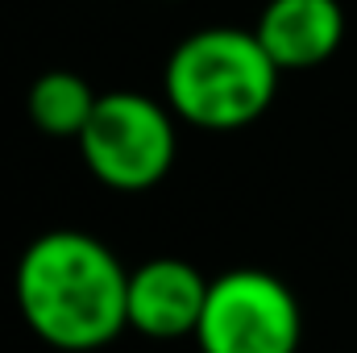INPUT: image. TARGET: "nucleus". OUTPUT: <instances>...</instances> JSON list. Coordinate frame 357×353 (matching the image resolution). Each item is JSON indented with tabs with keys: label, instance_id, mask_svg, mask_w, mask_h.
Wrapping results in <instances>:
<instances>
[{
	"label": "nucleus",
	"instance_id": "7ed1b4c3",
	"mask_svg": "<svg viewBox=\"0 0 357 353\" xmlns=\"http://www.w3.org/2000/svg\"><path fill=\"white\" fill-rule=\"evenodd\" d=\"M175 112L142 91H104L96 100L79 154L88 171L112 191H146L175 167Z\"/></svg>",
	"mask_w": 357,
	"mask_h": 353
},
{
	"label": "nucleus",
	"instance_id": "0eeeda50",
	"mask_svg": "<svg viewBox=\"0 0 357 353\" xmlns=\"http://www.w3.org/2000/svg\"><path fill=\"white\" fill-rule=\"evenodd\" d=\"M96 100L100 96L91 91V84L84 75H75V71H46L29 88V121L46 137L79 142V133L88 129L91 112H96Z\"/></svg>",
	"mask_w": 357,
	"mask_h": 353
},
{
	"label": "nucleus",
	"instance_id": "39448f33",
	"mask_svg": "<svg viewBox=\"0 0 357 353\" xmlns=\"http://www.w3.org/2000/svg\"><path fill=\"white\" fill-rule=\"evenodd\" d=\"M212 278L183 258H150L129 270V329L150 341L195 337Z\"/></svg>",
	"mask_w": 357,
	"mask_h": 353
},
{
	"label": "nucleus",
	"instance_id": "f03ea898",
	"mask_svg": "<svg viewBox=\"0 0 357 353\" xmlns=\"http://www.w3.org/2000/svg\"><path fill=\"white\" fill-rule=\"evenodd\" d=\"M278 67L254 29L208 25L178 42L162 71V96L195 129H241L258 121L278 91Z\"/></svg>",
	"mask_w": 357,
	"mask_h": 353
},
{
	"label": "nucleus",
	"instance_id": "f257e3e1",
	"mask_svg": "<svg viewBox=\"0 0 357 353\" xmlns=\"http://www.w3.org/2000/svg\"><path fill=\"white\" fill-rule=\"evenodd\" d=\"M13 291L33 337L63 353L104 350L129 329V270L84 229L33 237L17 262Z\"/></svg>",
	"mask_w": 357,
	"mask_h": 353
},
{
	"label": "nucleus",
	"instance_id": "423d86ee",
	"mask_svg": "<svg viewBox=\"0 0 357 353\" xmlns=\"http://www.w3.org/2000/svg\"><path fill=\"white\" fill-rule=\"evenodd\" d=\"M254 33L278 71H312L345 42V8L341 0H266Z\"/></svg>",
	"mask_w": 357,
	"mask_h": 353
},
{
	"label": "nucleus",
	"instance_id": "20e7f679",
	"mask_svg": "<svg viewBox=\"0 0 357 353\" xmlns=\"http://www.w3.org/2000/svg\"><path fill=\"white\" fill-rule=\"evenodd\" d=\"M303 333L291 287L258 266H237L212 278L195 329L199 353H295Z\"/></svg>",
	"mask_w": 357,
	"mask_h": 353
}]
</instances>
